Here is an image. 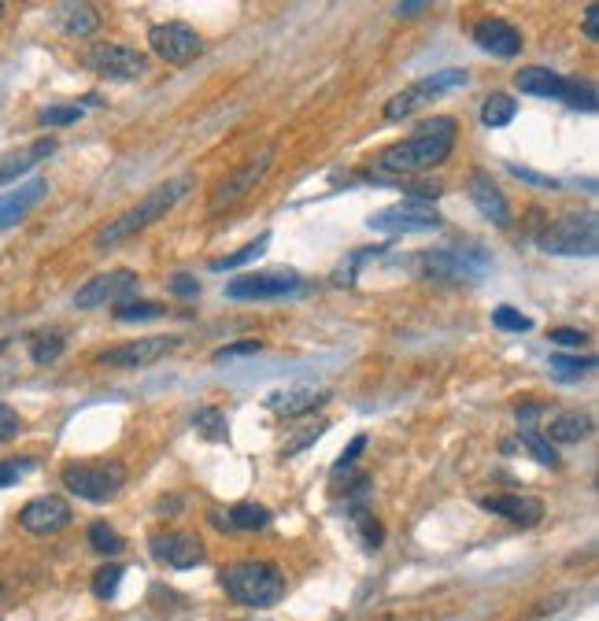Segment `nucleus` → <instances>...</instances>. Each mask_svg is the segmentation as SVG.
I'll return each mask as SVG.
<instances>
[{
    "label": "nucleus",
    "instance_id": "nucleus-1",
    "mask_svg": "<svg viewBox=\"0 0 599 621\" xmlns=\"http://www.w3.org/2000/svg\"><path fill=\"white\" fill-rule=\"evenodd\" d=\"M455 148V119L452 115H433L400 145H389L378 156V167L385 174H418L433 171L437 163L452 156Z\"/></svg>",
    "mask_w": 599,
    "mask_h": 621
},
{
    "label": "nucleus",
    "instance_id": "nucleus-2",
    "mask_svg": "<svg viewBox=\"0 0 599 621\" xmlns=\"http://www.w3.org/2000/svg\"><path fill=\"white\" fill-rule=\"evenodd\" d=\"M193 189V178L189 174H182V178H171L167 185H159V189H152V193L141 200L137 207H130V211H123L115 222H108L104 230L97 233V248H111V244L126 241V237H134V233H141L145 226H152V222H159L167 211H171L174 204H182L185 193Z\"/></svg>",
    "mask_w": 599,
    "mask_h": 621
},
{
    "label": "nucleus",
    "instance_id": "nucleus-3",
    "mask_svg": "<svg viewBox=\"0 0 599 621\" xmlns=\"http://www.w3.org/2000/svg\"><path fill=\"white\" fill-rule=\"evenodd\" d=\"M219 585L226 588V596L245 603V607H274L285 596V577L274 562L245 559L233 562L219 573Z\"/></svg>",
    "mask_w": 599,
    "mask_h": 621
},
{
    "label": "nucleus",
    "instance_id": "nucleus-4",
    "mask_svg": "<svg viewBox=\"0 0 599 621\" xmlns=\"http://www.w3.org/2000/svg\"><path fill=\"white\" fill-rule=\"evenodd\" d=\"M63 488L89 503H108L111 496H119V488L126 485V466L123 463H71L63 466L60 474Z\"/></svg>",
    "mask_w": 599,
    "mask_h": 621
},
{
    "label": "nucleus",
    "instance_id": "nucleus-5",
    "mask_svg": "<svg viewBox=\"0 0 599 621\" xmlns=\"http://www.w3.org/2000/svg\"><path fill=\"white\" fill-rule=\"evenodd\" d=\"M540 248L548 256H596L599 222L596 215H563L540 233Z\"/></svg>",
    "mask_w": 599,
    "mask_h": 621
},
{
    "label": "nucleus",
    "instance_id": "nucleus-6",
    "mask_svg": "<svg viewBox=\"0 0 599 621\" xmlns=\"http://www.w3.org/2000/svg\"><path fill=\"white\" fill-rule=\"evenodd\" d=\"M418 270L433 281H477L489 274V256L481 248H433L422 252Z\"/></svg>",
    "mask_w": 599,
    "mask_h": 621
},
{
    "label": "nucleus",
    "instance_id": "nucleus-7",
    "mask_svg": "<svg viewBox=\"0 0 599 621\" xmlns=\"http://www.w3.org/2000/svg\"><path fill=\"white\" fill-rule=\"evenodd\" d=\"M304 289V278L296 270H259V274H241L226 285L230 300H282Z\"/></svg>",
    "mask_w": 599,
    "mask_h": 621
},
{
    "label": "nucleus",
    "instance_id": "nucleus-8",
    "mask_svg": "<svg viewBox=\"0 0 599 621\" xmlns=\"http://www.w3.org/2000/svg\"><path fill=\"white\" fill-rule=\"evenodd\" d=\"M444 219L433 204H418V200H404V204H389L370 215V230L381 233H426L441 230Z\"/></svg>",
    "mask_w": 599,
    "mask_h": 621
},
{
    "label": "nucleus",
    "instance_id": "nucleus-9",
    "mask_svg": "<svg viewBox=\"0 0 599 621\" xmlns=\"http://www.w3.org/2000/svg\"><path fill=\"white\" fill-rule=\"evenodd\" d=\"M466 86V71H441V74H429V78H422V82H415V86H407L404 93H396V97L385 104V119L400 122L407 119V115H415L422 104H429L433 97H441V93H448V89H459Z\"/></svg>",
    "mask_w": 599,
    "mask_h": 621
},
{
    "label": "nucleus",
    "instance_id": "nucleus-10",
    "mask_svg": "<svg viewBox=\"0 0 599 621\" xmlns=\"http://www.w3.org/2000/svg\"><path fill=\"white\" fill-rule=\"evenodd\" d=\"M82 63L89 71L108 74V78H123V82H134L148 71L145 52L130 49V45H115V41H104V45H89L82 52Z\"/></svg>",
    "mask_w": 599,
    "mask_h": 621
},
{
    "label": "nucleus",
    "instance_id": "nucleus-11",
    "mask_svg": "<svg viewBox=\"0 0 599 621\" xmlns=\"http://www.w3.org/2000/svg\"><path fill=\"white\" fill-rule=\"evenodd\" d=\"M137 278L134 270H108V274H97L93 281H86L78 293H74V307L78 311H93V307H104V304H123L130 296L137 293Z\"/></svg>",
    "mask_w": 599,
    "mask_h": 621
},
{
    "label": "nucleus",
    "instance_id": "nucleus-12",
    "mask_svg": "<svg viewBox=\"0 0 599 621\" xmlns=\"http://www.w3.org/2000/svg\"><path fill=\"white\" fill-rule=\"evenodd\" d=\"M182 344V337H141V341L119 344L97 359L100 366H111V370H141V366H152L159 359H167Z\"/></svg>",
    "mask_w": 599,
    "mask_h": 621
},
{
    "label": "nucleus",
    "instance_id": "nucleus-13",
    "mask_svg": "<svg viewBox=\"0 0 599 621\" xmlns=\"http://www.w3.org/2000/svg\"><path fill=\"white\" fill-rule=\"evenodd\" d=\"M148 45H152V52H156L159 60L167 63H193L196 56H200V34H196L193 26L185 23H159L148 30Z\"/></svg>",
    "mask_w": 599,
    "mask_h": 621
},
{
    "label": "nucleus",
    "instance_id": "nucleus-14",
    "mask_svg": "<svg viewBox=\"0 0 599 621\" xmlns=\"http://www.w3.org/2000/svg\"><path fill=\"white\" fill-rule=\"evenodd\" d=\"M270 159H274V152H263L259 159H248L245 167H237V171H233L230 178L215 189V196H211V204H208L211 215H222V211H230L233 204H241V200H245V196L252 193L263 178H267Z\"/></svg>",
    "mask_w": 599,
    "mask_h": 621
},
{
    "label": "nucleus",
    "instance_id": "nucleus-15",
    "mask_svg": "<svg viewBox=\"0 0 599 621\" xmlns=\"http://www.w3.org/2000/svg\"><path fill=\"white\" fill-rule=\"evenodd\" d=\"M19 525L34 536H52L71 525V503L63 496H37L19 511Z\"/></svg>",
    "mask_w": 599,
    "mask_h": 621
},
{
    "label": "nucleus",
    "instance_id": "nucleus-16",
    "mask_svg": "<svg viewBox=\"0 0 599 621\" xmlns=\"http://www.w3.org/2000/svg\"><path fill=\"white\" fill-rule=\"evenodd\" d=\"M152 548V559L167 562L174 570H193L204 562V540L196 533H159L148 540Z\"/></svg>",
    "mask_w": 599,
    "mask_h": 621
},
{
    "label": "nucleus",
    "instance_id": "nucleus-17",
    "mask_svg": "<svg viewBox=\"0 0 599 621\" xmlns=\"http://www.w3.org/2000/svg\"><path fill=\"white\" fill-rule=\"evenodd\" d=\"M466 193L474 200V207L492 222V226H511V207H507V196L496 182H492V174L485 171H474L466 178Z\"/></svg>",
    "mask_w": 599,
    "mask_h": 621
},
{
    "label": "nucleus",
    "instance_id": "nucleus-18",
    "mask_svg": "<svg viewBox=\"0 0 599 621\" xmlns=\"http://www.w3.org/2000/svg\"><path fill=\"white\" fill-rule=\"evenodd\" d=\"M45 193H49V182H45V178H30V182H23L19 189L0 196V230L19 226V222L45 200Z\"/></svg>",
    "mask_w": 599,
    "mask_h": 621
},
{
    "label": "nucleus",
    "instance_id": "nucleus-19",
    "mask_svg": "<svg viewBox=\"0 0 599 621\" xmlns=\"http://www.w3.org/2000/svg\"><path fill=\"white\" fill-rule=\"evenodd\" d=\"M474 41L485 52H492V56H503V60H511V56L522 52V34L507 19H481L474 26Z\"/></svg>",
    "mask_w": 599,
    "mask_h": 621
},
{
    "label": "nucleus",
    "instance_id": "nucleus-20",
    "mask_svg": "<svg viewBox=\"0 0 599 621\" xmlns=\"http://www.w3.org/2000/svg\"><path fill=\"white\" fill-rule=\"evenodd\" d=\"M481 507L489 514H500V518H507L514 525H526V529L544 522V503L537 496H485Z\"/></svg>",
    "mask_w": 599,
    "mask_h": 621
},
{
    "label": "nucleus",
    "instance_id": "nucleus-21",
    "mask_svg": "<svg viewBox=\"0 0 599 621\" xmlns=\"http://www.w3.org/2000/svg\"><path fill=\"white\" fill-rule=\"evenodd\" d=\"M326 400H330V392L326 389H315V385H296V389H285V392H270L267 407L274 414H282V418H300V414L318 411Z\"/></svg>",
    "mask_w": 599,
    "mask_h": 621
},
{
    "label": "nucleus",
    "instance_id": "nucleus-22",
    "mask_svg": "<svg viewBox=\"0 0 599 621\" xmlns=\"http://www.w3.org/2000/svg\"><path fill=\"white\" fill-rule=\"evenodd\" d=\"M52 152H56V141L52 137H41V141H34L30 148H23V152H12V156H0V185L15 182V178H23L34 163H41V159H49Z\"/></svg>",
    "mask_w": 599,
    "mask_h": 621
},
{
    "label": "nucleus",
    "instance_id": "nucleus-23",
    "mask_svg": "<svg viewBox=\"0 0 599 621\" xmlns=\"http://www.w3.org/2000/svg\"><path fill=\"white\" fill-rule=\"evenodd\" d=\"M563 74L548 71V67H522V71L514 74V89L518 93H529V97H563Z\"/></svg>",
    "mask_w": 599,
    "mask_h": 621
},
{
    "label": "nucleus",
    "instance_id": "nucleus-24",
    "mask_svg": "<svg viewBox=\"0 0 599 621\" xmlns=\"http://www.w3.org/2000/svg\"><path fill=\"white\" fill-rule=\"evenodd\" d=\"M585 437H592V414L563 411V414L551 418L548 440H555V444H581Z\"/></svg>",
    "mask_w": 599,
    "mask_h": 621
},
{
    "label": "nucleus",
    "instance_id": "nucleus-25",
    "mask_svg": "<svg viewBox=\"0 0 599 621\" xmlns=\"http://www.w3.org/2000/svg\"><path fill=\"white\" fill-rule=\"evenodd\" d=\"M100 26V15L93 4H71L63 8V30L71 37H89Z\"/></svg>",
    "mask_w": 599,
    "mask_h": 621
},
{
    "label": "nucleus",
    "instance_id": "nucleus-26",
    "mask_svg": "<svg viewBox=\"0 0 599 621\" xmlns=\"http://www.w3.org/2000/svg\"><path fill=\"white\" fill-rule=\"evenodd\" d=\"M596 366L592 355H551V378L559 381H581Z\"/></svg>",
    "mask_w": 599,
    "mask_h": 621
},
{
    "label": "nucleus",
    "instance_id": "nucleus-27",
    "mask_svg": "<svg viewBox=\"0 0 599 621\" xmlns=\"http://www.w3.org/2000/svg\"><path fill=\"white\" fill-rule=\"evenodd\" d=\"M226 518H230V529H245V533H256V529L270 525V511L259 507V503H237Z\"/></svg>",
    "mask_w": 599,
    "mask_h": 621
},
{
    "label": "nucleus",
    "instance_id": "nucleus-28",
    "mask_svg": "<svg viewBox=\"0 0 599 621\" xmlns=\"http://www.w3.org/2000/svg\"><path fill=\"white\" fill-rule=\"evenodd\" d=\"M514 111H518V104H514L507 93H492V97H485V104H481V122L492 126V130H500V126H507V122L514 119Z\"/></svg>",
    "mask_w": 599,
    "mask_h": 621
},
{
    "label": "nucleus",
    "instance_id": "nucleus-29",
    "mask_svg": "<svg viewBox=\"0 0 599 621\" xmlns=\"http://www.w3.org/2000/svg\"><path fill=\"white\" fill-rule=\"evenodd\" d=\"M566 104V108L574 111H596V86L592 82H581V78H566L563 82V97H559Z\"/></svg>",
    "mask_w": 599,
    "mask_h": 621
},
{
    "label": "nucleus",
    "instance_id": "nucleus-30",
    "mask_svg": "<svg viewBox=\"0 0 599 621\" xmlns=\"http://www.w3.org/2000/svg\"><path fill=\"white\" fill-rule=\"evenodd\" d=\"M518 440H522V448H526L540 466H551V470L559 466V451L551 448V440L544 437V433H537V429L526 426V429H518Z\"/></svg>",
    "mask_w": 599,
    "mask_h": 621
},
{
    "label": "nucleus",
    "instance_id": "nucleus-31",
    "mask_svg": "<svg viewBox=\"0 0 599 621\" xmlns=\"http://www.w3.org/2000/svg\"><path fill=\"white\" fill-rule=\"evenodd\" d=\"M193 426L200 437H208V440L230 437V422H226V414H222L219 407H200V411L193 414Z\"/></svg>",
    "mask_w": 599,
    "mask_h": 621
},
{
    "label": "nucleus",
    "instance_id": "nucleus-32",
    "mask_svg": "<svg viewBox=\"0 0 599 621\" xmlns=\"http://www.w3.org/2000/svg\"><path fill=\"white\" fill-rule=\"evenodd\" d=\"M267 244L270 237L263 233V237H256L252 244H245V248H237L233 256H222V259H211V270L215 274H222V270H237V267H245V263H252V259H259L263 252H267Z\"/></svg>",
    "mask_w": 599,
    "mask_h": 621
},
{
    "label": "nucleus",
    "instance_id": "nucleus-33",
    "mask_svg": "<svg viewBox=\"0 0 599 621\" xmlns=\"http://www.w3.org/2000/svg\"><path fill=\"white\" fill-rule=\"evenodd\" d=\"M86 536H89V548L97 551V555H119L126 548V540L108 522H93Z\"/></svg>",
    "mask_w": 599,
    "mask_h": 621
},
{
    "label": "nucleus",
    "instance_id": "nucleus-34",
    "mask_svg": "<svg viewBox=\"0 0 599 621\" xmlns=\"http://www.w3.org/2000/svg\"><path fill=\"white\" fill-rule=\"evenodd\" d=\"M163 311L167 307L156 304V300H123V304H115L111 315L119 318V322H148V318H159Z\"/></svg>",
    "mask_w": 599,
    "mask_h": 621
},
{
    "label": "nucleus",
    "instance_id": "nucleus-35",
    "mask_svg": "<svg viewBox=\"0 0 599 621\" xmlns=\"http://www.w3.org/2000/svg\"><path fill=\"white\" fill-rule=\"evenodd\" d=\"M352 525H355V533H359V540H363V548H367V551H378L381 548L385 533H381V522L374 518V514L363 511V507H355V511H352Z\"/></svg>",
    "mask_w": 599,
    "mask_h": 621
},
{
    "label": "nucleus",
    "instance_id": "nucleus-36",
    "mask_svg": "<svg viewBox=\"0 0 599 621\" xmlns=\"http://www.w3.org/2000/svg\"><path fill=\"white\" fill-rule=\"evenodd\" d=\"M492 326L503 329V333H529V329H533V318H526L522 311L500 304L496 311H492Z\"/></svg>",
    "mask_w": 599,
    "mask_h": 621
},
{
    "label": "nucleus",
    "instance_id": "nucleus-37",
    "mask_svg": "<svg viewBox=\"0 0 599 621\" xmlns=\"http://www.w3.org/2000/svg\"><path fill=\"white\" fill-rule=\"evenodd\" d=\"M119 581H123V566H100L97 573H93V596L97 599H111L115 592H119Z\"/></svg>",
    "mask_w": 599,
    "mask_h": 621
},
{
    "label": "nucleus",
    "instance_id": "nucleus-38",
    "mask_svg": "<svg viewBox=\"0 0 599 621\" xmlns=\"http://www.w3.org/2000/svg\"><path fill=\"white\" fill-rule=\"evenodd\" d=\"M30 355H34V363H56L63 355V337L60 333H41L30 344Z\"/></svg>",
    "mask_w": 599,
    "mask_h": 621
},
{
    "label": "nucleus",
    "instance_id": "nucleus-39",
    "mask_svg": "<svg viewBox=\"0 0 599 621\" xmlns=\"http://www.w3.org/2000/svg\"><path fill=\"white\" fill-rule=\"evenodd\" d=\"M82 119V108L78 104H52V108L37 111V122L41 126H71V122Z\"/></svg>",
    "mask_w": 599,
    "mask_h": 621
},
{
    "label": "nucleus",
    "instance_id": "nucleus-40",
    "mask_svg": "<svg viewBox=\"0 0 599 621\" xmlns=\"http://www.w3.org/2000/svg\"><path fill=\"white\" fill-rule=\"evenodd\" d=\"M34 470V459L30 455H15V459H4L0 463V488H8V485H15L19 477H26Z\"/></svg>",
    "mask_w": 599,
    "mask_h": 621
},
{
    "label": "nucleus",
    "instance_id": "nucleus-41",
    "mask_svg": "<svg viewBox=\"0 0 599 621\" xmlns=\"http://www.w3.org/2000/svg\"><path fill=\"white\" fill-rule=\"evenodd\" d=\"M19 433H23V418H19V411H12L8 403L0 400V444L15 440Z\"/></svg>",
    "mask_w": 599,
    "mask_h": 621
},
{
    "label": "nucleus",
    "instance_id": "nucleus-42",
    "mask_svg": "<svg viewBox=\"0 0 599 621\" xmlns=\"http://www.w3.org/2000/svg\"><path fill=\"white\" fill-rule=\"evenodd\" d=\"M256 352H263V341H237V344L219 348L211 359H215V363H226V359H241V355H256Z\"/></svg>",
    "mask_w": 599,
    "mask_h": 621
},
{
    "label": "nucleus",
    "instance_id": "nucleus-43",
    "mask_svg": "<svg viewBox=\"0 0 599 621\" xmlns=\"http://www.w3.org/2000/svg\"><path fill=\"white\" fill-rule=\"evenodd\" d=\"M363 448H367V437H363V433H359V437H355L352 444H348V448L341 451V459H337V463H333V477H341L344 470H352V466H355V459H359V455H363Z\"/></svg>",
    "mask_w": 599,
    "mask_h": 621
},
{
    "label": "nucleus",
    "instance_id": "nucleus-44",
    "mask_svg": "<svg viewBox=\"0 0 599 621\" xmlns=\"http://www.w3.org/2000/svg\"><path fill=\"white\" fill-rule=\"evenodd\" d=\"M167 289H171L174 296L189 300V296H200V281H196L193 274H174V278L167 281Z\"/></svg>",
    "mask_w": 599,
    "mask_h": 621
},
{
    "label": "nucleus",
    "instance_id": "nucleus-45",
    "mask_svg": "<svg viewBox=\"0 0 599 621\" xmlns=\"http://www.w3.org/2000/svg\"><path fill=\"white\" fill-rule=\"evenodd\" d=\"M548 341L551 344H563V348H581V344H585L588 337L581 333V329H551Z\"/></svg>",
    "mask_w": 599,
    "mask_h": 621
},
{
    "label": "nucleus",
    "instance_id": "nucleus-46",
    "mask_svg": "<svg viewBox=\"0 0 599 621\" xmlns=\"http://www.w3.org/2000/svg\"><path fill=\"white\" fill-rule=\"evenodd\" d=\"M304 429H307V433H300V437H296L293 444H285V448H282V455H293V451L307 448L311 440H318V437H322V433H326V422H315V426H304Z\"/></svg>",
    "mask_w": 599,
    "mask_h": 621
},
{
    "label": "nucleus",
    "instance_id": "nucleus-47",
    "mask_svg": "<svg viewBox=\"0 0 599 621\" xmlns=\"http://www.w3.org/2000/svg\"><path fill=\"white\" fill-rule=\"evenodd\" d=\"M507 171H511L514 178H522V182H533V185H544V189H555V178H548V174L526 171V167H518V163H507Z\"/></svg>",
    "mask_w": 599,
    "mask_h": 621
},
{
    "label": "nucleus",
    "instance_id": "nucleus-48",
    "mask_svg": "<svg viewBox=\"0 0 599 621\" xmlns=\"http://www.w3.org/2000/svg\"><path fill=\"white\" fill-rule=\"evenodd\" d=\"M585 34L592 37V41L599 37V8L596 4H588L585 8Z\"/></svg>",
    "mask_w": 599,
    "mask_h": 621
},
{
    "label": "nucleus",
    "instance_id": "nucleus-49",
    "mask_svg": "<svg viewBox=\"0 0 599 621\" xmlns=\"http://www.w3.org/2000/svg\"><path fill=\"white\" fill-rule=\"evenodd\" d=\"M426 8H429L426 0H407V4H396V15H400V19H411V15L426 12Z\"/></svg>",
    "mask_w": 599,
    "mask_h": 621
},
{
    "label": "nucleus",
    "instance_id": "nucleus-50",
    "mask_svg": "<svg viewBox=\"0 0 599 621\" xmlns=\"http://www.w3.org/2000/svg\"><path fill=\"white\" fill-rule=\"evenodd\" d=\"M211 525H215V529H230V518H222L219 511H211Z\"/></svg>",
    "mask_w": 599,
    "mask_h": 621
},
{
    "label": "nucleus",
    "instance_id": "nucleus-51",
    "mask_svg": "<svg viewBox=\"0 0 599 621\" xmlns=\"http://www.w3.org/2000/svg\"><path fill=\"white\" fill-rule=\"evenodd\" d=\"M4 352H8V341H0V355H4Z\"/></svg>",
    "mask_w": 599,
    "mask_h": 621
},
{
    "label": "nucleus",
    "instance_id": "nucleus-52",
    "mask_svg": "<svg viewBox=\"0 0 599 621\" xmlns=\"http://www.w3.org/2000/svg\"><path fill=\"white\" fill-rule=\"evenodd\" d=\"M0 15H4V4H0Z\"/></svg>",
    "mask_w": 599,
    "mask_h": 621
}]
</instances>
